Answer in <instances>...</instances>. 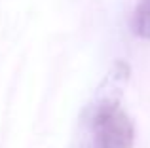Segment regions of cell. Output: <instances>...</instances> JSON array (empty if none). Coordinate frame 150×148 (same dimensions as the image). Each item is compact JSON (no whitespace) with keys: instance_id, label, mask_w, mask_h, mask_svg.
Returning a JSON list of instances; mask_svg holds the SVG:
<instances>
[{"instance_id":"6da1fadb","label":"cell","mask_w":150,"mask_h":148,"mask_svg":"<svg viewBox=\"0 0 150 148\" xmlns=\"http://www.w3.org/2000/svg\"><path fill=\"white\" fill-rule=\"evenodd\" d=\"M89 137L91 148H131L135 142V127L120 104L105 101L93 108Z\"/></svg>"},{"instance_id":"7a4b0ae2","label":"cell","mask_w":150,"mask_h":148,"mask_svg":"<svg viewBox=\"0 0 150 148\" xmlns=\"http://www.w3.org/2000/svg\"><path fill=\"white\" fill-rule=\"evenodd\" d=\"M131 30L141 40H150V0H139L131 15Z\"/></svg>"}]
</instances>
